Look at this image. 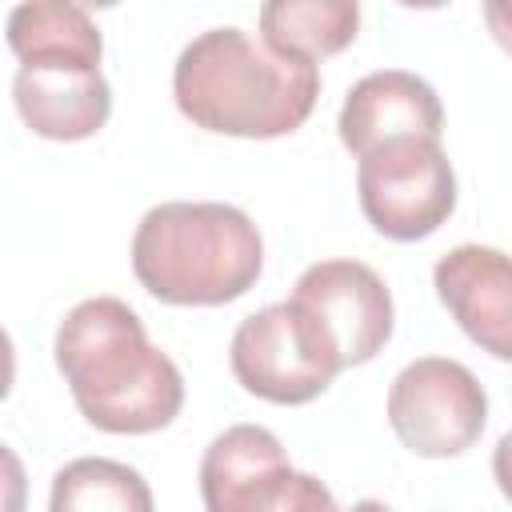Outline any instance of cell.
Here are the masks:
<instances>
[{
	"label": "cell",
	"instance_id": "obj_1",
	"mask_svg": "<svg viewBox=\"0 0 512 512\" xmlns=\"http://www.w3.org/2000/svg\"><path fill=\"white\" fill-rule=\"evenodd\" d=\"M56 368L80 416L112 436H148L184 408V376L116 296L80 300L56 328Z\"/></svg>",
	"mask_w": 512,
	"mask_h": 512
},
{
	"label": "cell",
	"instance_id": "obj_2",
	"mask_svg": "<svg viewBox=\"0 0 512 512\" xmlns=\"http://www.w3.org/2000/svg\"><path fill=\"white\" fill-rule=\"evenodd\" d=\"M176 108L204 132L276 140L296 132L320 96V68L272 52L244 28H208L172 68Z\"/></svg>",
	"mask_w": 512,
	"mask_h": 512
},
{
	"label": "cell",
	"instance_id": "obj_3",
	"mask_svg": "<svg viewBox=\"0 0 512 512\" xmlns=\"http://www.w3.org/2000/svg\"><path fill=\"white\" fill-rule=\"evenodd\" d=\"M132 272L148 296L176 308H220L256 288L264 240L248 212L216 200H168L140 216Z\"/></svg>",
	"mask_w": 512,
	"mask_h": 512
},
{
	"label": "cell",
	"instance_id": "obj_4",
	"mask_svg": "<svg viewBox=\"0 0 512 512\" xmlns=\"http://www.w3.org/2000/svg\"><path fill=\"white\" fill-rule=\"evenodd\" d=\"M228 364L244 392L288 408L316 400L344 372L332 340L296 300L244 316L232 332Z\"/></svg>",
	"mask_w": 512,
	"mask_h": 512
},
{
	"label": "cell",
	"instance_id": "obj_5",
	"mask_svg": "<svg viewBox=\"0 0 512 512\" xmlns=\"http://www.w3.org/2000/svg\"><path fill=\"white\" fill-rule=\"evenodd\" d=\"M356 196L364 220L380 236L412 244L432 236L456 212V172L440 140L408 136L360 156Z\"/></svg>",
	"mask_w": 512,
	"mask_h": 512
},
{
	"label": "cell",
	"instance_id": "obj_6",
	"mask_svg": "<svg viewBox=\"0 0 512 512\" xmlns=\"http://www.w3.org/2000/svg\"><path fill=\"white\" fill-rule=\"evenodd\" d=\"M388 424L396 440L428 460L468 452L488 424L484 384L448 356H420L388 384Z\"/></svg>",
	"mask_w": 512,
	"mask_h": 512
},
{
	"label": "cell",
	"instance_id": "obj_7",
	"mask_svg": "<svg viewBox=\"0 0 512 512\" xmlns=\"http://www.w3.org/2000/svg\"><path fill=\"white\" fill-rule=\"evenodd\" d=\"M332 340L344 368L368 364L392 340V292L360 260H320L300 272L292 296Z\"/></svg>",
	"mask_w": 512,
	"mask_h": 512
},
{
	"label": "cell",
	"instance_id": "obj_8",
	"mask_svg": "<svg viewBox=\"0 0 512 512\" xmlns=\"http://www.w3.org/2000/svg\"><path fill=\"white\" fill-rule=\"evenodd\" d=\"M432 284L460 332L512 364V256L488 244H456L436 260Z\"/></svg>",
	"mask_w": 512,
	"mask_h": 512
},
{
	"label": "cell",
	"instance_id": "obj_9",
	"mask_svg": "<svg viewBox=\"0 0 512 512\" xmlns=\"http://www.w3.org/2000/svg\"><path fill=\"white\" fill-rule=\"evenodd\" d=\"M336 128H340V144L360 160L392 140H408V136L440 140L444 108L424 76L404 68H380L348 88Z\"/></svg>",
	"mask_w": 512,
	"mask_h": 512
},
{
	"label": "cell",
	"instance_id": "obj_10",
	"mask_svg": "<svg viewBox=\"0 0 512 512\" xmlns=\"http://www.w3.org/2000/svg\"><path fill=\"white\" fill-rule=\"evenodd\" d=\"M292 464L276 432L260 424L224 428L200 460L204 512H272L292 480Z\"/></svg>",
	"mask_w": 512,
	"mask_h": 512
},
{
	"label": "cell",
	"instance_id": "obj_11",
	"mask_svg": "<svg viewBox=\"0 0 512 512\" xmlns=\"http://www.w3.org/2000/svg\"><path fill=\"white\" fill-rule=\"evenodd\" d=\"M12 104L28 132L44 140H88L112 116V88L100 68L36 60L20 64L12 80Z\"/></svg>",
	"mask_w": 512,
	"mask_h": 512
},
{
	"label": "cell",
	"instance_id": "obj_12",
	"mask_svg": "<svg viewBox=\"0 0 512 512\" xmlns=\"http://www.w3.org/2000/svg\"><path fill=\"white\" fill-rule=\"evenodd\" d=\"M8 48L20 64L60 60V64H88L100 68L104 40L96 20L68 0H32L8 12Z\"/></svg>",
	"mask_w": 512,
	"mask_h": 512
},
{
	"label": "cell",
	"instance_id": "obj_13",
	"mask_svg": "<svg viewBox=\"0 0 512 512\" xmlns=\"http://www.w3.org/2000/svg\"><path fill=\"white\" fill-rule=\"evenodd\" d=\"M360 4L352 0H272L260 8V40L292 60H324L356 40Z\"/></svg>",
	"mask_w": 512,
	"mask_h": 512
},
{
	"label": "cell",
	"instance_id": "obj_14",
	"mask_svg": "<svg viewBox=\"0 0 512 512\" xmlns=\"http://www.w3.org/2000/svg\"><path fill=\"white\" fill-rule=\"evenodd\" d=\"M48 512H156L148 480L120 460L80 456L52 476Z\"/></svg>",
	"mask_w": 512,
	"mask_h": 512
},
{
	"label": "cell",
	"instance_id": "obj_15",
	"mask_svg": "<svg viewBox=\"0 0 512 512\" xmlns=\"http://www.w3.org/2000/svg\"><path fill=\"white\" fill-rule=\"evenodd\" d=\"M272 512H340V504L324 480H316L312 472H292V480Z\"/></svg>",
	"mask_w": 512,
	"mask_h": 512
},
{
	"label": "cell",
	"instance_id": "obj_16",
	"mask_svg": "<svg viewBox=\"0 0 512 512\" xmlns=\"http://www.w3.org/2000/svg\"><path fill=\"white\" fill-rule=\"evenodd\" d=\"M484 24H488V32L496 36V44L512 56V0L484 4Z\"/></svg>",
	"mask_w": 512,
	"mask_h": 512
},
{
	"label": "cell",
	"instance_id": "obj_17",
	"mask_svg": "<svg viewBox=\"0 0 512 512\" xmlns=\"http://www.w3.org/2000/svg\"><path fill=\"white\" fill-rule=\"evenodd\" d=\"M492 480L504 492V500H512V428L492 448Z\"/></svg>",
	"mask_w": 512,
	"mask_h": 512
},
{
	"label": "cell",
	"instance_id": "obj_18",
	"mask_svg": "<svg viewBox=\"0 0 512 512\" xmlns=\"http://www.w3.org/2000/svg\"><path fill=\"white\" fill-rule=\"evenodd\" d=\"M348 512H396V508H388L384 500H372V496H368V500H356Z\"/></svg>",
	"mask_w": 512,
	"mask_h": 512
}]
</instances>
